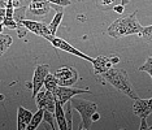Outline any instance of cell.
Segmentation results:
<instances>
[{"label": "cell", "instance_id": "cell-1", "mask_svg": "<svg viewBox=\"0 0 152 130\" xmlns=\"http://www.w3.org/2000/svg\"><path fill=\"white\" fill-rule=\"evenodd\" d=\"M143 26L137 20V11L127 16H122L113 21L108 27V35L115 39H120L133 34H139Z\"/></svg>", "mask_w": 152, "mask_h": 130}, {"label": "cell", "instance_id": "cell-2", "mask_svg": "<svg viewBox=\"0 0 152 130\" xmlns=\"http://www.w3.org/2000/svg\"><path fill=\"white\" fill-rule=\"evenodd\" d=\"M100 77L105 82H108L109 85H112L115 88H117L118 91H121L122 94H125L126 96H129L130 99H133V100L139 99V95L134 90L125 69H122V68H112L110 70L105 72Z\"/></svg>", "mask_w": 152, "mask_h": 130}, {"label": "cell", "instance_id": "cell-3", "mask_svg": "<svg viewBox=\"0 0 152 130\" xmlns=\"http://www.w3.org/2000/svg\"><path fill=\"white\" fill-rule=\"evenodd\" d=\"M70 103L73 109L78 112L82 117V128L83 129H90L92 122V115L98 111V105L92 102L83 100V99H75L72 98Z\"/></svg>", "mask_w": 152, "mask_h": 130}, {"label": "cell", "instance_id": "cell-4", "mask_svg": "<svg viewBox=\"0 0 152 130\" xmlns=\"http://www.w3.org/2000/svg\"><path fill=\"white\" fill-rule=\"evenodd\" d=\"M133 111H134V113L140 118L139 130L150 129L151 126L147 125V117L152 113V98H150V99H140L139 98V99H137V100H134Z\"/></svg>", "mask_w": 152, "mask_h": 130}, {"label": "cell", "instance_id": "cell-5", "mask_svg": "<svg viewBox=\"0 0 152 130\" xmlns=\"http://www.w3.org/2000/svg\"><path fill=\"white\" fill-rule=\"evenodd\" d=\"M47 40H50L51 44L55 47V48H57V50H61V51H65V52H68V53H72V55H75V56H78V57H81V59H83L86 61H90V63L92 64V61H94V59L92 57H90L87 56L86 53L83 52H81L79 50H77L75 47H73L70 43H68L66 40H64V39H61V38H58V37H55V35H51L50 38H48Z\"/></svg>", "mask_w": 152, "mask_h": 130}, {"label": "cell", "instance_id": "cell-6", "mask_svg": "<svg viewBox=\"0 0 152 130\" xmlns=\"http://www.w3.org/2000/svg\"><path fill=\"white\" fill-rule=\"evenodd\" d=\"M90 92L91 91L87 90V88H74L72 86H58L56 90L53 91V94H55V98H56V100L58 103L65 105L72 98H74L75 95L90 94Z\"/></svg>", "mask_w": 152, "mask_h": 130}, {"label": "cell", "instance_id": "cell-7", "mask_svg": "<svg viewBox=\"0 0 152 130\" xmlns=\"http://www.w3.org/2000/svg\"><path fill=\"white\" fill-rule=\"evenodd\" d=\"M34 99H35V104L38 108H44V109H47V111H51L55 113L57 100H56V98H55V94L52 91H48L47 88L40 90Z\"/></svg>", "mask_w": 152, "mask_h": 130}, {"label": "cell", "instance_id": "cell-8", "mask_svg": "<svg viewBox=\"0 0 152 130\" xmlns=\"http://www.w3.org/2000/svg\"><path fill=\"white\" fill-rule=\"evenodd\" d=\"M55 76H56L60 86H73L79 78L78 72L70 66H63L57 69L55 72Z\"/></svg>", "mask_w": 152, "mask_h": 130}, {"label": "cell", "instance_id": "cell-9", "mask_svg": "<svg viewBox=\"0 0 152 130\" xmlns=\"http://www.w3.org/2000/svg\"><path fill=\"white\" fill-rule=\"evenodd\" d=\"M50 74V65L43 64V65H38L35 68L33 76V82H31V88H33V99L37 96V94L42 90V87L44 86V81L46 77Z\"/></svg>", "mask_w": 152, "mask_h": 130}, {"label": "cell", "instance_id": "cell-10", "mask_svg": "<svg viewBox=\"0 0 152 130\" xmlns=\"http://www.w3.org/2000/svg\"><path fill=\"white\" fill-rule=\"evenodd\" d=\"M21 23L23 26H26V29L29 31L34 33L38 37H43V38L48 39L52 35L50 25H46L44 22H38V21H33V20H23Z\"/></svg>", "mask_w": 152, "mask_h": 130}, {"label": "cell", "instance_id": "cell-11", "mask_svg": "<svg viewBox=\"0 0 152 130\" xmlns=\"http://www.w3.org/2000/svg\"><path fill=\"white\" fill-rule=\"evenodd\" d=\"M92 65H94L95 76H102V74H104L105 72H108L113 68V63L110 61V57L104 56V55H100L96 59H94Z\"/></svg>", "mask_w": 152, "mask_h": 130}, {"label": "cell", "instance_id": "cell-12", "mask_svg": "<svg viewBox=\"0 0 152 130\" xmlns=\"http://www.w3.org/2000/svg\"><path fill=\"white\" fill-rule=\"evenodd\" d=\"M33 116L34 115L29 109L20 105L18 109H17V128H18V130H26L30 121H31Z\"/></svg>", "mask_w": 152, "mask_h": 130}, {"label": "cell", "instance_id": "cell-13", "mask_svg": "<svg viewBox=\"0 0 152 130\" xmlns=\"http://www.w3.org/2000/svg\"><path fill=\"white\" fill-rule=\"evenodd\" d=\"M51 8L52 7L48 0L46 1H31L29 5V12L34 16H46Z\"/></svg>", "mask_w": 152, "mask_h": 130}, {"label": "cell", "instance_id": "cell-14", "mask_svg": "<svg viewBox=\"0 0 152 130\" xmlns=\"http://www.w3.org/2000/svg\"><path fill=\"white\" fill-rule=\"evenodd\" d=\"M51 7L56 11V15H55L53 17V20L51 21L50 23V29H51V33H52V35H55L57 31V29H58V26H60V23L61 21H63V17H64V7H61V5H57V4H52L51 3Z\"/></svg>", "mask_w": 152, "mask_h": 130}, {"label": "cell", "instance_id": "cell-15", "mask_svg": "<svg viewBox=\"0 0 152 130\" xmlns=\"http://www.w3.org/2000/svg\"><path fill=\"white\" fill-rule=\"evenodd\" d=\"M55 116H56V122L60 130H69V125L66 121V115H65L64 105L61 103H56V111H55Z\"/></svg>", "mask_w": 152, "mask_h": 130}, {"label": "cell", "instance_id": "cell-16", "mask_svg": "<svg viewBox=\"0 0 152 130\" xmlns=\"http://www.w3.org/2000/svg\"><path fill=\"white\" fill-rule=\"evenodd\" d=\"M44 111H46L44 108H38V111L34 113L31 121H30L29 126H27V130H34L40 125V122L44 120Z\"/></svg>", "mask_w": 152, "mask_h": 130}, {"label": "cell", "instance_id": "cell-17", "mask_svg": "<svg viewBox=\"0 0 152 130\" xmlns=\"http://www.w3.org/2000/svg\"><path fill=\"white\" fill-rule=\"evenodd\" d=\"M12 43H13V40H12L11 35H8V34H5V33L0 34V47H1V48H0V53L4 55L5 51L12 46Z\"/></svg>", "mask_w": 152, "mask_h": 130}, {"label": "cell", "instance_id": "cell-18", "mask_svg": "<svg viewBox=\"0 0 152 130\" xmlns=\"http://www.w3.org/2000/svg\"><path fill=\"white\" fill-rule=\"evenodd\" d=\"M58 86H60V85H58V81H57L56 76L50 73L46 77V81H44V88H47L48 91H52L53 92Z\"/></svg>", "mask_w": 152, "mask_h": 130}, {"label": "cell", "instance_id": "cell-19", "mask_svg": "<svg viewBox=\"0 0 152 130\" xmlns=\"http://www.w3.org/2000/svg\"><path fill=\"white\" fill-rule=\"evenodd\" d=\"M27 11V5H22V7H17L15 8V13H13V18L16 20V22L18 23V26L21 25V22L25 20V15Z\"/></svg>", "mask_w": 152, "mask_h": 130}, {"label": "cell", "instance_id": "cell-20", "mask_svg": "<svg viewBox=\"0 0 152 130\" xmlns=\"http://www.w3.org/2000/svg\"><path fill=\"white\" fill-rule=\"evenodd\" d=\"M138 37L142 38L143 40H146V42H148V43H152V25L144 26L143 29L140 30V33L138 34Z\"/></svg>", "mask_w": 152, "mask_h": 130}, {"label": "cell", "instance_id": "cell-21", "mask_svg": "<svg viewBox=\"0 0 152 130\" xmlns=\"http://www.w3.org/2000/svg\"><path fill=\"white\" fill-rule=\"evenodd\" d=\"M43 121H46L47 124H50V126H51V129L52 130H55L56 129V116H55V113L53 112H51V111H44V120Z\"/></svg>", "mask_w": 152, "mask_h": 130}, {"label": "cell", "instance_id": "cell-22", "mask_svg": "<svg viewBox=\"0 0 152 130\" xmlns=\"http://www.w3.org/2000/svg\"><path fill=\"white\" fill-rule=\"evenodd\" d=\"M1 27H8V29H12V30H17L18 23L16 22V20L13 17H5L1 21Z\"/></svg>", "mask_w": 152, "mask_h": 130}, {"label": "cell", "instance_id": "cell-23", "mask_svg": "<svg viewBox=\"0 0 152 130\" xmlns=\"http://www.w3.org/2000/svg\"><path fill=\"white\" fill-rule=\"evenodd\" d=\"M116 5V0H99L98 1V8L103 9V11H105V9H113V7Z\"/></svg>", "mask_w": 152, "mask_h": 130}, {"label": "cell", "instance_id": "cell-24", "mask_svg": "<svg viewBox=\"0 0 152 130\" xmlns=\"http://www.w3.org/2000/svg\"><path fill=\"white\" fill-rule=\"evenodd\" d=\"M70 100L66 103V107H65V115H66V121L69 125V130L73 129V115H72V109H70Z\"/></svg>", "mask_w": 152, "mask_h": 130}, {"label": "cell", "instance_id": "cell-25", "mask_svg": "<svg viewBox=\"0 0 152 130\" xmlns=\"http://www.w3.org/2000/svg\"><path fill=\"white\" fill-rule=\"evenodd\" d=\"M139 70L140 72H147V73L151 76V78H152V56L148 57V59L146 60V63L139 68Z\"/></svg>", "mask_w": 152, "mask_h": 130}, {"label": "cell", "instance_id": "cell-26", "mask_svg": "<svg viewBox=\"0 0 152 130\" xmlns=\"http://www.w3.org/2000/svg\"><path fill=\"white\" fill-rule=\"evenodd\" d=\"M50 3L52 4H57V5H61V7H68V5H72V1L70 0H48Z\"/></svg>", "mask_w": 152, "mask_h": 130}, {"label": "cell", "instance_id": "cell-27", "mask_svg": "<svg viewBox=\"0 0 152 130\" xmlns=\"http://www.w3.org/2000/svg\"><path fill=\"white\" fill-rule=\"evenodd\" d=\"M16 31H17V34H18V38H23V37L26 35V33L29 31V30L26 29V26H23L22 23H21V25H20L18 27H17V30H16Z\"/></svg>", "mask_w": 152, "mask_h": 130}, {"label": "cell", "instance_id": "cell-28", "mask_svg": "<svg viewBox=\"0 0 152 130\" xmlns=\"http://www.w3.org/2000/svg\"><path fill=\"white\" fill-rule=\"evenodd\" d=\"M113 11H115L116 13H118V15H122V13L125 12V5L124 4H116L115 7H113Z\"/></svg>", "mask_w": 152, "mask_h": 130}, {"label": "cell", "instance_id": "cell-29", "mask_svg": "<svg viewBox=\"0 0 152 130\" xmlns=\"http://www.w3.org/2000/svg\"><path fill=\"white\" fill-rule=\"evenodd\" d=\"M109 57H110V61H112V63H113V65L117 64V63H118V61H120V57L117 56V55H110Z\"/></svg>", "mask_w": 152, "mask_h": 130}, {"label": "cell", "instance_id": "cell-30", "mask_svg": "<svg viewBox=\"0 0 152 130\" xmlns=\"http://www.w3.org/2000/svg\"><path fill=\"white\" fill-rule=\"evenodd\" d=\"M100 120V115H99V112L96 111L94 115H92V122H95V121H99Z\"/></svg>", "mask_w": 152, "mask_h": 130}, {"label": "cell", "instance_id": "cell-31", "mask_svg": "<svg viewBox=\"0 0 152 130\" xmlns=\"http://www.w3.org/2000/svg\"><path fill=\"white\" fill-rule=\"evenodd\" d=\"M130 3V0H121V4H124V5H127Z\"/></svg>", "mask_w": 152, "mask_h": 130}]
</instances>
